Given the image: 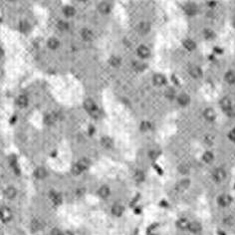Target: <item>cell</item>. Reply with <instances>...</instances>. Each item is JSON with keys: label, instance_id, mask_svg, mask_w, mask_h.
Wrapping results in <instances>:
<instances>
[{"label": "cell", "instance_id": "obj_39", "mask_svg": "<svg viewBox=\"0 0 235 235\" xmlns=\"http://www.w3.org/2000/svg\"><path fill=\"white\" fill-rule=\"evenodd\" d=\"M179 171L181 174H187L189 171V167H188L186 164H182L181 166H179Z\"/></svg>", "mask_w": 235, "mask_h": 235}, {"label": "cell", "instance_id": "obj_42", "mask_svg": "<svg viewBox=\"0 0 235 235\" xmlns=\"http://www.w3.org/2000/svg\"><path fill=\"white\" fill-rule=\"evenodd\" d=\"M135 68L136 70H144L146 68V66H144V64L139 63V62H136V63H135Z\"/></svg>", "mask_w": 235, "mask_h": 235}, {"label": "cell", "instance_id": "obj_28", "mask_svg": "<svg viewBox=\"0 0 235 235\" xmlns=\"http://www.w3.org/2000/svg\"><path fill=\"white\" fill-rule=\"evenodd\" d=\"M177 227H179L180 229H186L189 226V222H188L186 219L184 218H180L179 221L176 222Z\"/></svg>", "mask_w": 235, "mask_h": 235}, {"label": "cell", "instance_id": "obj_30", "mask_svg": "<svg viewBox=\"0 0 235 235\" xmlns=\"http://www.w3.org/2000/svg\"><path fill=\"white\" fill-rule=\"evenodd\" d=\"M63 12L67 17H72L75 15V8L72 6H66L65 8L63 9Z\"/></svg>", "mask_w": 235, "mask_h": 235}, {"label": "cell", "instance_id": "obj_18", "mask_svg": "<svg viewBox=\"0 0 235 235\" xmlns=\"http://www.w3.org/2000/svg\"><path fill=\"white\" fill-rule=\"evenodd\" d=\"M57 119H58V115H57V114L55 113L48 114L45 117V123L47 124V125H51V124H54L56 122Z\"/></svg>", "mask_w": 235, "mask_h": 235}, {"label": "cell", "instance_id": "obj_38", "mask_svg": "<svg viewBox=\"0 0 235 235\" xmlns=\"http://www.w3.org/2000/svg\"><path fill=\"white\" fill-rule=\"evenodd\" d=\"M166 96L169 98V99H172L174 97V90L172 88H169V89L166 90Z\"/></svg>", "mask_w": 235, "mask_h": 235}, {"label": "cell", "instance_id": "obj_7", "mask_svg": "<svg viewBox=\"0 0 235 235\" xmlns=\"http://www.w3.org/2000/svg\"><path fill=\"white\" fill-rule=\"evenodd\" d=\"M189 74H190V76H191L192 78L198 79V78H200V77L202 76V71H201V69L199 68V67L193 66V67H191V68L189 69Z\"/></svg>", "mask_w": 235, "mask_h": 235}, {"label": "cell", "instance_id": "obj_17", "mask_svg": "<svg viewBox=\"0 0 235 235\" xmlns=\"http://www.w3.org/2000/svg\"><path fill=\"white\" fill-rule=\"evenodd\" d=\"M31 226H32V229L34 231L41 230L43 228V222L40 219L35 218L34 220H32V222H31Z\"/></svg>", "mask_w": 235, "mask_h": 235}, {"label": "cell", "instance_id": "obj_23", "mask_svg": "<svg viewBox=\"0 0 235 235\" xmlns=\"http://www.w3.org/2000/svg\"><path fill=\"white\" fill-rule=\"evenodd\" d=\"M183 46H184V48L188 51H193L196 48V44L194 43V41H192L190 39L183 41Z\"/></svg>", "mask_w": 235, "mask_h": 235}, {"label": "cell", "instance_id": "obj_16", "mask_svg": "<svg viewBox=\"0 0 235 235\" xmlns=\"http://www.w3.org/2000/svg\"><path fill=\"white\" fill-rule=\"evenodd\" d=\"M188 229H189V231L192 232V233H198V232L201 230V225H200V223H198V222L193 221V222H190L189 223Z\"/></svg>", "mask_w": 235, "mask_h": 235}, {"label": "cell", "instance_id": "obj_33", "mask_svg": "<svg viewBox=\"0 0 235 235\" xmlns=\"http://www.w3.org/2000/svg\"><path fill=\"white\" fill-rule=\"evenodd\" d=\"M135 179L138 182H141L144 180V174L141 170H136V174H135Z\"/></svg>", "mask_w": 235, "mask_h": 235}, {"label": "cell", "instance_id": "obj_24", "mask_svg": "<svg viewBox=\"0 0 235 235\" xmlns=\"http://www.w3.org/2000/svg\"><path fill=\"white\" fill-rule=\"evenodd\" d=\"M50 198L51 200L53 201L54 204H61L62 203V196L61 194H59V193H55V192H51L50 193Z\"/></svg>", "mask_w": 235, "mask_h": 235}, {"label": "cell", "instance_id": "obj_12", "mask_svg": "<svg viewBox=\"0 0 235 235\" xmlns=\"http://www.w3.org/2000/svg\"><path fill=\"white\" fill-rule=\"evenodd\" d=\"M34 175L38 179H43L47 176V170L44 167H37L34 172Z\"/></svg>", "mask_w": 235, "mask_h": 235}, {"label": "cell", "instance_id": "obj_5", "mask_svg": "<svg viewBox=\"0 0 235 235\" xmlns=\"http://www.w3.org/2000/svg\"><path fill=\"white\" fill-rule=\"evenodd\" d=\"M12 218V212L9 208L3 207L1 209V219L3 222H8Z\"/></svg>", "mask_w": 235, "mask_h": 235}, {"label": "cell", "instance_id": "obj_41", "mask_svg": "<svg viewBox=\"0 0 235 235\" xmlns=\"http://www.w3.org/2000/svg\"><path fill=\"white\" fill-rule=\"evenodd\" d=\"M228 138L230 139V141H234V143H235V129H233V130H231L230 131H229Z\"/></svg>", "mask_w": 235, "mask_h": 235}, {"label": "cell", "instance_id": "obj_47", "mask_svg": "<svg viewBox=\"0 0 235 235\" xmlns=\"http://www.w3.org/2000/svg\"><path fill=\"white\" fill-rule=\"evenodd\" d=\"M214 50H215V52H217V53H221L222 52L221 49H218V48H214Z\"/></svg>", "mask_w": 235, "mask_h": 235}, {"label": "cell", "instance_id": "obj_22", "mask_svg": "<svg viewBox=\"0 0 235 235\" xmlns=\"http://www.w3.org/2000/svg\"><path fill=\"white\" fill-rule=\"evenodd\" d=\"M124 212V207L121 204H115L112 207V213L115 216H121Z\"/></svg>", "mask_w": 235, "mask_h": 235}, {"label": "cell", "instance_id": "obj_1", "mask_svg": "<svg viewBox=\"0 0 235 235\" xmlns=\"http://www.w3.org/2000/svg\"><path fill=\"white\" fill-rule=\"evenodd\" d=\"M220 106L222 108V110L224 111L227 116H233L234 115V112H233V108H232V103L229 98H223L221 101H220Z\"/></svg>", "mask_w": 235, "mask_h": 235}, {"label": "cell", "instance_id": "obj_21", "mask_svg": "<svg viewBox=\"0 0 235 235\" xmlns=\"http://www.w3.org/2000/svg\"><path fill=\"white\" fill-rule=\"evenodd\" d=\"M98 8H99V11L103 14H107L111 11V6L107 2H101Z\"/></svg>", "mask_w": 235, "mask_h": 235}, {"label": "cell", "instance_id": "obj_32", "mask_svg": "<svg viewBox=\"0 0 235 235\" xmlns=\"http://www.w3.org/2000/svg\"><path fill=\"white\" fill-rule=\"evenodd\" d=\"M203 34H204V37L208 40L213 39V38L215 37V33H214L211 29H205L204 31H203Z\"/></svg>", "mask_w": 235, "mask_h": 235}, {"label": "cell", "instance_id": "obj_20", "mask_svg": "<svg viewBox=\"0 0 235 235\" xmlns=\"http://www.w3.org/2000/svg\"><path fill=\"white\" fill-rule=\"evenodd\" d=\"M224 80L226 81V83H228L229 85H233L235 84V73H233L232 71L227 72L224 76Z\"/></svg>", "mask_w": 235, "mask_h": 235}, {"label": "cell", "instance_id": "obj_13", "mask_svg": "<svg viewBox=\"0 0 235 235\" xmlns=\"http://www.w3.org/2000/svg\"><path fill=\"white\" fill-rule=\"evenodd\" d=\"M101 144L104 146L105 149H111L114 146V141L109 136H104L101 139Z\"/></svg>", "mask_w": 235, "mask_h": 235}, {"label": "cell", "instance_id": "obj_3", "mask_svg": "<svg viewBox=\"0 0 235 235\" xmlns=\"http://www.w3.org/2000/svg\"><path fill=\"white\" fill-rule=\"evenodd\" d=\"M225 176H226V174H225V170L223 169H214L213 171V179L215 181L217 182H220V181H223L224 179H225Z\"/></svg>", "mask_w": 235, "mask_h": 235}, {"label": "cell", "instance_id": "obj_40", "mask_svg": "<svg viewBox=\"0 0 235 235\" xmlns=\"http://www.w3.org/2000/svg\"><path fill=\"white\" fill-rule=\"evenodd\" d=\"M189 184H190V181L188 179H184L180 182V186H181L182 188H187L188 186H189Z\"/></svg>", "mask_w": 235, "mask_h": 235}, {"label": "cell", "instance_id": "obj_11", "mask_svg": "<svg viewBox=\"0 0 235 235\" xmlns=\"http://www.w3.org/2000/svg\"><path fill=\"white\" fill-rule=\"evenodd\" d=\"M184 11L187 15H194L197 11V7L193 3H187L184 6Z\"/></svg>", "mask_w": 235, "mask_h": 235}, {"label": "cell", "instance_id": "obj_4", "mask_svg": "<svg viewBox=\"0 0 235 235\" xmlns=\"http://www.w3.org/2000/svg\"><path fill=\"white\" fill-rule=\"evenodd\" d=\"M217 201H218V204L220 206L226 207V206H228L231 203L232 198H231V196L228 194H222L218 197Z\"/></svg>", "mask_w": 235, "mask_h": 235}, {"label": "cell", "instance_id": "obj_26", "mask_svg": "<svg viewBox=\"0 0 235 235\" xmlns=\"http://www.w3.org/2000/svg\"><path fill=\"white\" fill-rule=\"evenodd\" d=\"M98 193H99V195L101 196V197L106 198V197H108V196L110 195V188L108 187L107 185H103V186L99 189Z\"/></svg>", "mask_w": 235, "mask_h": 235}, {"label": "cell", "instance_id": "obj_14", "mask_svg": "<svg viewBox=\"0 0 235 235\" xmlns=\"http://www.w3.org/2000/svg\"><path fill=\"white\" fill-rule=\"evenodd\" d=\"M138 55L141 57V58H146V57L149 56V50L148 47L141 45L138 48Z\"/></svg>", "mask_w": 235, "mask_h": 235}, {"label": "cell", "instance_id": "obj_44", "mask_svg": "<svg viewBox=\"0 0 235 235\" xmlns=\"http://www.w3.org/2000/svg\"><path fill=\"white\" fill-rule=\"evenodd\" d=\"M224 221H225V223L229 224V225H231V224L233 223V218H232V217H226Z\"/></svg>", "mask_w": 235, "mask_h": 235}, {"label": "cell", "instance_id": "obj_15", "mask_svg": "<svg viewBox=\"0 0 235 235\" xmlns=\"http://www.w3.org/2000/svg\"><path fill=\"white\" fill-rule=\"evenodd\" d=\"M154 85H156V86H161V85H164L166 83V78H164V75L161 74H156L154 76Z\"/></svg>", "mask_w": 235, "mask_h": 235}, {"label": "cell", "instance_id": "obj_27", "mask_svg": "<svg viewBox=\"0 0 235 235\" xmlns=\"http://www.w3.org/2000/svg\"><path fill=\"white\" fill-rule=\"evenodd\" d=\"M17 104L19 107L25 108L28 105V99L26 96H19L17 99Z\"/></svg>", "mask_w": 235, "mask_h": 235}, {"label": "cell", "instance_id": "obj_31", "mask_svg": "<svg viewBox=\"0 0 235 235\" xmlns=\"http://www.w3.org/2000/svg\"><path fill=\"white\" fill-rule=\"evenodd\" d=\"M213 159H214L213 154L210 151L204 152V154H203V156H202V159L206 162V164H210V162L213 161Z\"/></svg>", "mask_w": 235, "mask_h": 235}, {"label": "cell", "instance_id": "obj_25", "mask_svg": "<svg viewBox=\"0 0 235 235\" xmlns=\"http://www.w3.org/2000/svg\"><path fill=\"white\" fill-rule=\"evenodd\" d=\"M47 45H48V47L50 49L55 50V49H57L59 47L60 43H59V40H57L56 38H50V39L48 40V42H47Z\"/></svg>", "mask_w": 235, "mask_h": 235}, {"label": "cell", "instance_id": "obj_36", "mask_svg": "<svg viewBox=\"0 0 235 235\" xmlns=\"http://www.w3.org/2000/svg\"><path fill=\"white\" fill-rule=\"evenodd\" d=\"M72 174H75V175H79L80 174H81L83 170H82V169L78 166V164H76L75 166H73V167H72Z\"/></svg>", "mask_w": 235, "mask_h": 235}, {"label": "cell", "instance_id": "obj_43", "mask_svg": "<svg viewBox=\"0 0 235 235\" xmlns=\"http://www.w3.org/2000/svg\"><path fill=\"white\" fill-rule=\"evenodd\" d=\"M51 234H52V235H63V233H62V232L59 230V229H57V228H54L52 230V232H51Z\"/></svg>", "mask_w": 235, "mask_h": 235}, {"label": "cell", "instance_id": "obj_37", "mask_svg": "<svg viewBox=\"0 0 235 235\" xmlns=\"http://www.w3.org/2000/svg\"><path fill=\"white\" fill-rule=\"evenodd\" d=\"M151 129V125L149 122H143L141 125V130L143 131H146Z\"/></svg>", "mask_w": 235, "mask_h": 235}, {"label": "cell", "instance_id": "obj_45", "mask_svg": "<svg viewBox=\"0 0 235 235\" xmlns=\"http://www.w3.org/2000/svg\"><path fill=\"white\" fill-rule=\"evenodd\" d=\"M207 4L209 5V6L213 7V6H215V5H216V2H215V1H208V2H207Z\"/></svg>", "mask_w": 235, "mask_h": 235}, {"label": "cell", "instance_id": "obj_48", "mask_svg": "<svg viewBox=\"0 0 235 235\" xmlns=\"http://www.w3.org/2000/svg\"><path fill=\"white\" fill-rule=\"evenodd\" d=\"M149 235H156V234H152V233H151V234H149Z\"/></svg>", "mask_w": 235, "mask_h": 235}, {"label": "cell", "instance_id": "obj_10", "mask_svg": "<svg viewBox=\"0 0 235 235\" xmlns=\"http://www.w3.org/2000/svg\"><path fill=\"white\" fill-rule=\"evenodd\" d=\"M16 194H17V190H16V188L13 186H9L4 190V195L6 196L7 198H9V199L14 198L15 196H16Z\"/></svg>", "mask_w": 235, "mask_h": 235}, {"label": "cell", "instance_id": "obj_19", "mask_svg": "<svg viewBox=\"0 0 235 235\" xmlns=\"http://www.w3.org/2000/svg\"><path fill=\"white\" fill-rule=\"evenodd\" d=\"M81 35H82V37H83V39L86 40V41H91L93 39V32L91 30L87 29V28L82 29Z\"/></svg>", "mask_w": 235, "mask_h": 235}, {"label": "cell", "instance_id": "obj_6", "mask_svg": "<svg viewBox=\"0 0 235 235\" xmlns=\"http://www.w3.org/2000/svg\"><path fill=\"white\" fill-rule=\"evenodd\" d=\"M203 116H204V118L207 121H209V122H212V121L215 120V118H216V113H215V111H214L213 109L208 108V109H206L204 111Z\"/></svg>", "mask_w": 235, "mask_h": 235}, {"label": "cell", "instance_id": "obj_46", "mask_svg": "<svg viewBox=\"0 0 235 235\" xmlns=\"http://www.w3.org/2000/svg\"><path fill=\"white\" fill-rule=\"evenodd\" d=\"M63 235H74L72 232H70V231H66V232H64Z\"/></svg>", "mask_w": 235, "mask_h": 235}, {"label": "cell", "instance_id": "obj_9", "mask_svg": "<svg viewBox=\"0 0 235 235\" xmlns=\"http://www.w3.org/2000/svg\"><path fill=\"white\" fill-rule=\"evenodd\" d=\"M177 102H179V104L180 106H183V107H185V106H187L188 104H189L190 98L186 94H181V95H179V96L177 97Z\"/></svg>", "mask_w": 235, "mask_h": 235}, {"label": "cell", "instance_id": "obj_8", "mask_svg": "<svg viewBox=\"0 0 235 235\" xmlns=\"http://www.w3.org/2000/svg\"><path fill=\"white\" fill-rule=\"evenodd\" d=\"M136 30H138V32L141 35L146 34V33L149 31V24L146 22L139 23V24L138 25V27H136Z\"/></svg>", "mask_w": 235, "mask_h": 235}, {"label": "cell", "instance_id": "obj_29", "mask_svg": "<svg viewBox=\"0 0 235 235\" xmlns=\"http://www.w3.org/2000/svg\"><path fill=\"white\" fill-rule=\"evenodd\" d=\"M77 164H78V166L82 169V170L87 169L88 167L90 166V161H89V159H81Z\"/></svg>", "mask_w": 235, "mask_h": 235}, {"label": "cell", "instance_id": "obj_34", "mask_svg": "<svg viewBox=\"0 0 235 235\" xmlns=\"http://www.w3.org/2000/svg\"><path fill=\"white\" fill-rule=\"evenodd\" d=\"M110 64L113 67H119L121 65V59L118 58V57H112L110 59Z\"/></svg>", "mask_w": 235, "mask_h": 235}, {"label": "cell", "instance_id": "obj_35", "mask_svg": "<svg viewBox=\"0 0 235 235\" xmlns=\"http://www.w3.org/2000/svg\"><path fill=\"white\" fill-rule=\"evenodd\" d=\"M57 26H58V28H59V29H60L61 31L68 30V28H69L68 23L65 22V21H59V22H58V24H57Z\"/></svg>", "mask_w": 235, "mask_h": 235}, {"label": "cell", "instance_id": "obj_2", "mask_svg": "<svg viewBox=\"0 0 235 235\" xmlns=\"http://www.w3.org/2000/svg\"><path fill=\"white\" fill-rule=\"evenodd\" d=\"M84 107L88 112L92 115H96V113L98 112V108L97 105L95 104V102L92 99H87L84 103Z\"/></svg>", "mask_w": 235, "mask_h": 235}]
</instances>
